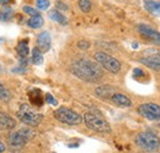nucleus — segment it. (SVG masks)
<instances>
[{
    "mask_svg": "<svg viewBox=\"0 0 160 153\" xmlns=\"http://www.w3.org/2000/svg\"><path fill=\"white\" fill-rule=\"evenodd\" d=\"M70 71L74 76L88 82H95L103 76V71L98 63H94L89 59L74 60L70 67Z\"/></svg>",
    "mask_w": 160,
    "mask_h": 153,
    "instance_id": "1",
    "label": "nucleus"
},
{
    "mask_svg": "<svg viewBox=\"0 0 160 153\" xmlns=\"http://www.w3.org/2000/svg\"><path fill=\"white\" fill-rule=\"evenodd\" d=\"M82 120H84L86 128L95 132H100V134L111 132V126H110L108 121L96 113H86L84 115Z\"/></svg>",
    "mask_w": 160,
    "mask_h": 153,
    "instance_id": "2",
    "label": "nucleus"
},
{
    "mask_svg": "<svg viewBox=\"0 0 160 153\" xmlns=\"http://www.w3.org/2000/svg\"><path fill=\"white\" fill-rule=\"evenodd\" d=\"M136 143L139 146L140 148H143L144 151H148V152H155L160 148L159 136H157L150 131L140 132V134L137 135Z\"/></svg>",
    "mask_w": 160,
    "mask_h": 153,
    "instance_id": "3",
    "label": "nucleus"
},
{
    "mask_svg": "<svg viewBox=\"0 0 160 153\" xmlns=\"http://www.w3.org/2000/svg\"><path fill=\"white\" fill-rule=\"evenodd\" d=\"M18 119L22 124L30 125V126H37L43 119V115L41 113H36L28 104H21L20 109L18 110Z\"/></svg>",
    "mask_w": 160,
    "mask_h": 153,
    "instance_id": "4",
    "label": "nucleus"
},
{
    "mask_svg": "<svg viewBox=\"0 0 160 153\" xmlns=\"http://www.w3.org/2000/svg\"><path fill=\"white\" fill-rule=\"evenodd\" d=\"M54 118L58 121H60V123L67 124V125H72V126L79 125L80 123L82 121V116L81 115L78 114L77 112H74L70 108H67V107H60V108H58L54 112Z\"/></svg>",
    "mask_w": 160,
    "mask_h": 153,
    "instance_id": "5",
    "label": "nucleus"
},
{
    "mask_svg": "<svg viewBox=\"0 0 160 153\" xmlns=\"http://www.w3.org/2000/svg\"><path fill=\"white\" fill-rule=\"evenodd\" d=\"M95 60L103 69H106L107 71H110L112 74H117L121 70V66H122L120 60H117L116 58L111 57L103 52H98L95 54Z\"/></svg>",
    "mask_w": 160,
    "mask_h": 153,
    "instance_id": "6",
    "label": "nucleus"
},
{
    "mask_svg": "<svg viewBox=\"0 0 160 153\" xmlns=\"http://www.w3.org/2000/svg\"><path fill=\"white\" fill-rule=\"evenodd\" d=\"M138 113L148 120H160V104L144 103L138 107Z\"/></svg>",
    "mask_w": 160,
    "mask_h": 153,
    "instance_id": "7",
    "label": "nucleus"
},
{
    "mask_svg": "<svg viewBox=\"0 0 160 153\" xmlns=\"http://www.w3.org/2000/svg\"><path fill=\"white\" fill-rule=\"evenodd\" d=\"M32 132L28 130V129H21V130H18L15 131L14 134L10 135L9 137V143L11 147H16V148H20L22 147L27 140L31 137Z\"/></svg>",
    "mask_w": 160,
    "mask_h": 153,
    "instance_id": "8",
    "label": "nucleus"
},
{
    "mask_svg": "<svg viewBox=\"0 0 160 153\" xmlns=\"http://www.w3.org/2000/svg\"><path fill=\"white\" fill-rule=\"evenodd\" d=\"M137 30L140 35L145 38L153 40L154 43H160V33L158 31H155L154 28H152L150 26L148 25H144V23H140L137 26Z\"/></svg>",
    "mask_w": 160,
    "mask_h": 153,
    "instance_id": "9",
    "label": "nucleus"
},
{
    "mask_svg": "<svg viewBox=\"0 0 160 153\" xmlns=\"http://www.w3.org/2000/svg\"><path fill=\"white\" fill-rule=\"evenodd\" d=\"M139 61L143 65L148 66L149 69L160 70V52L149 54V55H147V57H143L142 59H139Z\"/></svg>",
    "mask_w": 160,
    "mask_h": 153,
    "instance_id": "10",
    "label": "nucleus"
},
{
    "mask_svg": "<svg viewBox=\"0 0 160 153\" xmlns=\"http://www.w3.org/2000/svg\"><path fill=\"white\" fill-rule=\"evenodd\" d=\"M51 43H52V39H51L49 32L43 31L37 36V48L42 53H46L51 49Z\"/></svg>",
    "mask_w": 160,
    "mask_h": 153,
    "instance_id": "11",
    "label": "nucleus"
},
{
    "mask_svg": "<svg viewBox=\"0 0 160 153\" xmlns=\"http://www.w3.org/2000/svg\"><path fill=\"white\" fill-rule=\"evenodd\" d=\"M111 100L117 105V107H121V108H128L132 105V102L131 99L127 96L122 95V93H113L111 96Z\"/></svg>",
    "mask_w": 160,
    "mask_h": 153,
    "instance_id": "12",
    "label": "nucleus"
},
{
    "mask_svg": "<svg viewBox=\"0 0 160 153\" xmlns=\"http://www.w3.org/2000/svg\"><path fill=\"white\" fill-rule=\"evenodd\" d=\"M16 125L15 119H12L8 114H0V129L2 130H11Z\"/></svg>",
    "mask_w": 160,
    "mask_h": 153,
    "instance_id": "13",
    "label": "nucleus"
},
{
    "mask_svg": "<svg viewBox=\"0 0 160 153\" xmlns=\"http://www.w3.org/2000/svg\"><path fill=\"white\" fill-rule=\"evenodd\" d=\"M144 7L147 9V11L152 12L153 15H158V16H160V2L159 1L145 0V1H144Z\"/></svg>",
    "mask_w": 160,
    "mask_h": 153,
    "instance_id": "14",
    "label": "nucleus"
},
{
    "mask_svg": "<svg viewBox=\"0 0 160 153\" xmlns=\"http://www.w3.org/2000/svg\"><path fill=\"white\" fill-rule=\"evenodd\" d=\"M16 52L18 54L20 55V58H27L28 57V53H30V48H28V40L27 39H23L20 40L18 47H16Z\"/></svg>",
    "mask_w": 160,
    "mask_h": 153,
    "instance_id": "15",
    "label": "nucleus"
},
{
    "mask_svg": "<svg viewBox=\"0 0 160 153\" xmlns=\"http://www.w3.org/2000/svg\"><path fill=\"white\" fill-rule=\"evenodd\" d=\"M43 23H44V20L41 15L31 16L27 21V26L31 27V28H40V27L43 26Z\"/></svg>",
    "mask_w": 160,
    "mask_h": 153,
    "instance_id": "16",
    "label": "nucleus"
},
{
    "mask_svg": "<svg viewBox=\"0 0 160 153\" xmlns=\"http://www.w3.org/2000/svg\"><path fill=\"white\" fill-rule=\"evenodd\" d=\"M30 99H31V103L37 105V107H41L43 104V97L41 96L40 90H33L30 93Z\"/></svg>",
    "mask_w": 160,
    "mask_h": 153,
    "instance_id": "17",
    "label": "nucleus"
},
{
    "mask_svg": "<svg viewBox=\"0 0 160 153\" xmlns=\"http://www.w3.org/2000/svg\"><path fill=\"white\" fill-rule=\"evenodd\" d=\"M48 16H49V19L52 20V21H56V22H58V23H62V25L67 23V19L64 17V15L60 14L58 10H52V11H49V12H48Z\"/></svg>",
    "mask_w": 160,
    "mask_h": 153,
    "instance_id": "18",
    "label": "nucleus"
},
{
    "mask_svg": "<svg viewBox=\"0 0 160 153\" xmlns=\"http://www.w3.org/2000/svg\"><path fill=\"white\" fill-rule=\"evenodd\" d=\"M12 14H14V10L10 6H4L0 10V20L1 21H9L12 17Z\"/></svg>",
    "mask_w": 160,
    "mask_h": 153,
    "instance_id": "19",
    "label": "nucleus"
},
{
    "mask_svg": "<svg viewBox=\"0 0 160 153\" xmlns=\"http://www.w3.org/2000/svg\"><path fill=\"white\" fill-rule=\"evenodd\" d=\"M113 88L111 86H101L99 88H96V95L100 97H107V96H112L113 93Z\"/></svg>",
    "mask_w": 160,
    "mask_h": 153,
    "instance_id": "20",
    "label": "nucleus"
},
{
    "mask_svg": "<svg viewBox=\"0 0 160 153\" xmlns=\"http://www.w3.org/2000/svg\"><path fill=\"white\" fill-rule=\"evenodd\" d=\"M32 63L35 65H41L43 63V54L38 48H35L32 50Z\"/></svg>",
    "mask_w": 160,
    "mask_h": 153,
    "instance_id": "21",
    "label": "nucleus"
},
{
    "mask_svg": "<svg viewBox=\"0 0 160 153\" xmlns=\"http://www.w3.org/2000/svg\"><path fill=\"white\" fill-rule=\"evenodd\" d=\"M0 99L4 102H8L11 99V92L0 82Z\"/></svg>",
    "mask_w": 160,
    "mask_h": 153,
    "instance_id": "22",
    "label": "nucleus"
},
{
    "mask_svg": "<svg viewBox=\"0 0 160 153\" xmlns=\"http://www.w3.org/2000/svg\"><path fill=\"white\" fill-rule=\"evenodd\" d=\"M79 7L82 12H89L92 7V4H91V0H79Z\"/></svg>",
    "mask_w": 160,
    "mask_h": 153,
    "instance_id": "23",
    "label": "nucleus"
},
{
    "mask_svg": "<svg viewBox=\"0 0 160 153\" xmlns=\"http://www.w3.org/2000/svg\"><path fill=\"white\" fill-rule=\"evenodd\" d=\"M49 5H51L49 0H36V6L40 10H47L49 7Z\"/></svg>",
    "mask_w": 160,
    "mask_h": 153,
    "instance_id": "24",
    "label": "nucleus"
},
{
    "mask_svg": "<svg viewBox=\"0 0 160 153\" xmlns=\"http://www.w3.org/2000/svg\"><path fill=\"white\" fill-rule=\"evenodd\" d=\"M22 10H23V12H25V14H28V15H31V16L40 15V14H38V11H37L35 7H31V6H28V5H25V6L22 7Z\"/></svg>",
    "mask_w": 160,
    "mask_h": 153,
    "instance_id": "25",
    "label": "nucleus"
},
{
    "mask_svg": "<svg viewBox=\"0 0 160 153\" xmlns=\"http://www.w3.org/2000/svg\"><path fill=\"white\" fill-rule=\"evenodd\" d=\"M44 99H46V102H47L48 104H51V105H58V100L52 96V95H49V93H47V95H46Z\"/></svg>",
    "mask_w": 160,
    "mask_h": 153,
    "instance_id": "26",
    "label": "nucleus"
},
{
    "mask_svg": "<svg viewBox=\"0 0 160 153\" xmlns=\"http://www.w3.org/2000/svg\"><path fill=\"white\" fill-rule=\"evenodd\" d=\"M78 47L80 49H88L90 47V43L86 40H80V42H78Z\"/></svg>",
    "mask_w": 160,
    "mask_h": 153,
    "instance_id": "27",
    "label": "nucleus"
},
{
    "mask_svg": "<svg viewBox=\"0 0 160 153\" xmlns=\"http://www.w3.org/2000/svg\"><path fill=\"white\" fill-rule=\"evenodd\" d=\"M56 6H57V9H59V10H68V5L64 4V2H62V1H57V2H56Z\"/></svg>",
    "mask_w": 160,
    "mask_h": 153,
    "instance_id": "28",
    "label": "nucleus"
},
{
    "mask_svg": "<svg viewBox=\"0 0 160 153\" xmlns=\"http://www.w3.org/2000/svg\"><path fill=\"white\" fill-rule=\"evenodd\" d=\"M25 71H26V67H25V66H19V67H15V69H12V70H11V72H14V74H15V72L23 74Z\"/></svg>",
    "mask_w": 160,
    "mask_h": 153,
    "instance_id": "29",
    "label": "nucleus"
},
{
    "mask_svg": "<svg viewBox=\"0 0 160 153\" xmlns=\"http://www.w3.org/2000/svg\"><path fill=\"white\" fill-rule=\"evenodd\" d=\"M133 75L136 77H140V76H144V72H143L140 69H134V70H133Z\"/></svg>",
    "mask_w": 160,
    "mask_h": 153,
    "instance_id": "30",
    "label": "nucleus"
},
{
    "mask_svg": "<svg viewBox=\"0 0 160 153\" xmlns=\"http://www.w3.org/2000/svg\"><path fill=\"white\" fill-rule=\"evenodd\" d=\"M5 151V145L2 142H0V153H2Z\"/></svg>",
    "mask_w": 160,
    "mask_h": 153,
    "instance_id": "31",
    "label": "nucleus"
},
{
    "mask_svg": "<svg viewBox=\"0 0 160 153\" xmlns=\"http://www.w3.org/2000/svg\"><path fill=\"white\" fill-rule=\"evenodd\" d=\"M10 0H0V4H2V5H5L6 2H9Z\"/></svg>",
    "mask_w": 160,
    "mask_h": 153,
    "instance_id": "32",
    "label": "nucleus"
},
{
    "mask_svg": "<svg viewBox=\"0 0 160 153\" xmlns=\"http://www.w3.org/2000/svg\"><path fill=\"white\" fill-rule=\"evenodd\" d=\"M1 42H2V38H0V43H1Z\"/></svg>",
    "mask_w": 160,
    "mask_h": 153,
    "instance_id": "33",
    "label": "nucleus"
},
{
    "mask_svg": "<svg viewBox=\"0 0 160 153\" xmlns=\"http://www.w3.org/2000/svg\"><path fill=\"white\" fill-rule=\"evenodd\" d=\"M0 70H1V66H0Z\"/></svg>",
    "mask_w": 160,
    "mask_h": 153,
    "instance_id": "34",
    "label": "nucleus"
}]
</instances>
